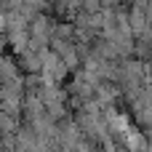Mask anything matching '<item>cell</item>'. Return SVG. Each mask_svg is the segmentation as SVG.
I'll use <instances>...</instances> for the list:
<instances>
[{
  "instance_id": "obj_1",
  "label": "cell",
  "mask_w": 152,
  "mask_h": 152,
  "mask_svg": "<svg viewBox=\"0 0 152 152\" xmlns=\"http://www.w3.org/2000/svg\"><path fill=\"white\" fill-rule=\"evenodd\" d=\"M53 37L75 40V21H56V24H53Z\"/></svg>"
},
{
  "instance_id": "obj_3",
  "label": "cell",
  "mask_w": 152,
  "mask_h": 152,
  "mask_svg": "<svg viewBox=\"0 0 152 152\" xmlns=\"http://www.w3.org/2000/svg\"><path fill=\"white\" fill-rule=\"evenodd\" d=\"M102 8H104L102 0H86V3H83V11H88V13H96V11H102Z\"/></svg>"
},
{
  "instance_id": "obj_2",
  "label": "cell",
  "mask_w": 152,
  "mask_h": 152,
  "mask_svg": "<svg viewBox=\"0 0 152 152\" xmlns=\"http://www.w3.org/2000/svg\"><path fill=\"white\" fill-rule=\"evenodd\" d=\"M126 147H131V150H139V147H150V142H147V131L142 134V131H128V136H126Z\"/></svg>"
},
{
  "instance_id": "obj_4",
  "label": "cell",
  "mask_w": 152,
  "mask_h": 152,
  "mask_svg": "<svg viewBox=\"0 0 152 152\" xmlns=\"http://www.w3.org/2000/svg\"><path fill=\"white\" fill-rule=\"evenodd\" d=\"M5 27H8V16L0 11V32H5Z\"/></svg>"
}]
</instances>
